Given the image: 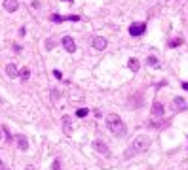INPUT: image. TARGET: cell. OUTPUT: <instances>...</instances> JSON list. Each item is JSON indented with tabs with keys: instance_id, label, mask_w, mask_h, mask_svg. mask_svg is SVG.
Listing matches in <instances>:
<instances>
[{
	"instance_id": "14",
	"label": "cell",
	"mask_w": 188,
	"mask_h": 170,
	"mask_svg": "<svg viewBox=\"0 0 188 170\" xmlns=\"http://www.w3.org/2000/svg\"><path fill=\"white\" fill-rule=\"evenodd\" d=\"M93 148L97 149L99 153H103V155H109V148H106V145L103 144V142H95V144H93Z\"/></svg>"
},
{
	"instance_id": "5",
	"label": "cell",
	"mask_w": 188,
	"mask_h": 170,
	"mask_svg": "<svg viewBox=\"0 0 188 170\" xmlns=\"http://www.w3.org/2000/svg\"><path fill=\"white\" fill-rule=\"evenodd\" d=\"M61 125H63V132H65L67 136L72 134V117L70 115H63L61 117Z\"/></svg>"
},
{
	"instance_id": "18",
	"label": "cell",
	"mask_w": 188,
	"mask_h": 170,
	"mask_svg": "<svg viewBox=\"0 0 188 170\" xmlns=\"http://www.w3.org/2000/svg\"><path fill=\"white\" fill-rule=\"evenodd\" d=\"M53 170H61V159H55L53 161V166H51Z\"/></svg>"
},
{
	"instance_id": "24",
	"label": "cell",
	"mask_w": 188,
	"mask_h": 170,
	"mask_svg": "<svg viewBox=\"0 0 188 170\" xmlns=\"http://www.w3.org/2000/svg\"><path fill=\"white\" fill-rule=\"evenodd\" d=\"M0 170H10V168H8V164H4V163H0Z\"/></svg>"
},
{
	"instance_id": "6",
	"label": "cell",
	"mask_w": 188,
	"mask_h": 170,
	"mask_svg": "<svg viewBox=\"0 0 188 170\" xmlns=\"http://www.w3.org/2000/svg\"><path fill=\"white\" fill-rule=\"evenodd\" d=\"M61 44H63V47L67 49V53H74V51H76V42L70 38V36H65V38L61 40Z\"/></svg>"
},
{
	"instance_id": "19",
	"label": "cell",
	"mask_w": 188,
	"mask_h": 170,
	"mask_svg": "<svg viewBox=\"0 0 188 170\" xmlns=\"http://www.w3.org/2000/svg\"><path fill=\"white\" fill-rule=\"evenodd\" d=\"M146 63H148L150 66H152V64H156V63H158V60H156V57H148V60H146Z\"/></svg>"
},
{
	"instance_id": "10",
	"label": "cell",
	"mask_w": 188,
	"mask_h": 170,
	"mask_svg": "<svg viewBox=\"0 0 188 170\" xmlns=\"http://www.w3.org/2000/svg\"><path fill=\"white\" fill-rule=\"evenodd\" d=\"M150 113H152V117H162V115H163V106H162V102H152Z\"/></svg>"
},
{
	"instance_id": "15",
	"label": "cell",
	"mask_w": 188,
	"mask_h": 170,
	"mask_svg": "<svg viewBox=\"0 0 188 170\" xmlns=\"http://www.w3.org/2000/svg\"><path fill=\"white\" fill-rule=\"evenodd\" d=\"M181 44H182L181 38H173L171 42H167V47H177V46H181Z\"/></svg>"
},
{
	"instance_id": "22",
	"label": "cell",
	"mask_w": 188,
	"mask_h": 170,
	"mask_svg": "<svg viewBox=\"0 0 188 170\" xmlns=\"http://www.w3.org/2000/svg\"><path fill=\"white\" fill-rule=\"evenodd\" d=\"M4 142V127H0V144Z\"/></svg>"
},
{
	"instance_id": "12",
	"label": "cell",
	"mask_w": 188,
	"mask_h": 170,
	"mask_svg": "<svg viewBox=\"0 0 188 170\" xmlns=\"http://www.w3.org/2000/svg\"><path fill=\"white\" fill-rule=\"evenodd\" d=\"M127 66H129L131 72H137L139 68H141V63H139V59H135V57H131L129 63H127Z\"/></svg>"
},
{
	"instance_id": "17",
	"label": "cell",
	"mask_w": 188,
	"mask_h": 170,
	"mask_svg": "<svg viewBox=\"0 0 188 170\" xmlns=\"http://www.w3.org/2000/svg\"><path fill=\"white\" fill-rule=\"evenodd\" d=\"M19 74H21V78H23V79H29V78H31V68H23Z\"/></svg>"
},
{
	"instance_id": "13",
	"label": "cell",
	"mask_w": 188,
	"mask_h": 170,
	"mask_svg": "<svg viewBox=\"0 0 188 170\" xmlns=\"http://www.w3.org/2000/svg\"><path fill=\"white\" fill-rule=\"evenodd\" d=\"M6 74L10 76V78H15V76H19V68L15 66V64H8V66H6Z\"/></svg>"
},
{
	"instance_id": "16",
	"label": "cell",
	"mask_w": 188,
	"mask_h": 170,
	"mask_svg": "<svg viewBox=\"0 0 188 170\" xmlns=\"http://www.w3.org/2000/svg\"><path fill=\"white\" fill-rule=\"evenodd\" d=\"M87 113H89L87 108H80V110H76V117H80V119H82V117H86Z\"/></svg>"
},
{
	"instance_id": "21",
	"label": "cell",
	"mask_w": 188,
	"mask_h": 170,
	"mask_svg": "<svg viewBox=\"0 0 188 170\" xmlns=\"http://www.w3.org/2000/svg\"><path fill=\"white\" fill-rule=\"evenodd\" d=\"M53 46H55V42H53V40H50V42L46 44V47H48V49H51V47H53Z\"/></svg>"
},
{
	"instance_id": "20",
	"label": "cell",
	"mask_w": 188,
	"mask_h": 170,
	"mask_svg": "<svg viewBox=\"0 0 188 170\" xmlns=\"http://www.w3.org/2000/svg\"><path fill=\"white\" fill-rule=\"evenodd\" d=\"M53 76H55V78H57V79H61V78H63V74H61V72H59V70H53Z\"/></svg>"
},
{
	"instance_id": "4",
	"label": "cell",
	"mask_w": 188,
	"mask_h": 170,
	"mask_svg": "<svg viewBox=\"0 0 188 170\" xmlns=\"http://www.w3.org/2000/svg\"><path fill=\"white\" fill-rule=\"evenodd\" d=\"M145 30H146V23H133V25H129L131 36H141V34H145Z\"/></svg>"
},
{
	"instance_id": "8",
	"label": "cell",
	"mask_w": 188,
	"mask_h": 170,
	"mask_svg": "<svg viewBox=\"0 0 188 170\" xmlns=\"http://www.w3.org/2000/svg\"><path fill=\"white\" fill-rule=\"evenodd\" d=\"M91 46H93L95 49L103 51V49L106 47V40L103 38V36H93V38H91Z\"/></svg>"
},
{
	"instance_id": "2",
	"label": "cell",
	"mask_w": 188,
	"mask_h": 170,
	"mask_svg": "<svg viewBox=\"0 0 188 170\" xmlns=\"http://www.w3.org/2000/svg\"><path fill=\"white\" fill-rule=\"evenodd\" d=\"M106 129L116 136V138H123L127 134V127L122 121V117L116 115V113H109L106 115Z\"/></svg>"
},
{
	"instance_id": "7",
	"label": "cell",
	"mask_w": 188,
	"mask_h": 170,
	"mask_svg": "<svg viewBox=\"0 0 188 170\" xmlns=\"http://www.w3.org/2000/svg\"><path fill=\"white\" fill-rule=\"evenodd\" d=\"M173 110H175V112H184V110H188V104L184 102V98L175 96V98H173Z\"/></svg>"
},
{
	"instance_id": "25",
	"label": "cell",
	"mask_w": 188,
	"mask_h": 170,
	"mask_svg": "<svg viewBox=\"0 0 188 170\" xmlns=\"http://www.w3.org/2000/svg\"><path fill=\"white\" fill-rule=\"evenodd\" d=\"M25 170H34V166H27V168H25Z\"/></svg>"
},
{
	"instance_id": "3",
	"label": "cell",
	"mask_w": 188,
	"mask_h": 170,
	"mask_svg": "<svg viewBox=\"0 0 188 170\" xmlns=\"http://www.w3.org/2000/svg\"><path fill=\"white\" fill-rule=\"evenodd\" d=\"M50 19H51L53 23H63V21H72V23H76V21H80V15H57V13H53Z\"/></svg>"
},
{
	"instance_id": "11",
	"label": "cell",
	"mask_w": 188,
	"mask_h": 170,
	"mask_svg": "<svg viewBox=\"0 0 188 170\" xmlns=\"http://www.w3.org/2000/svg\"><path fill=\"white\" fill-rule=\"evenodd\" d=\"M17 8H19L17 0H4V10L6 11H15Z\"/></svg>"
},
{
	"instance_id": "26",
	"label": "cell",
	"mask_w": 188,
	"mask_h": 170,
	"mask_svg": "<svg viewBox=\"0 0 188 170\" xmlns=\"http://www.w3.org/2000/svg\"><path fill=\"white\" fill-rule=\"evenodd\" d=\"M67 2H72V0H67Z\"/></svg>"
},
{
	"instance_id": "1",
	"label": "cell",
	"mask_w": 188,
	"mask_h": 170,
	"mask_svg": "<svg viewBox=\"0 0 188 170\" xmlns=\"http://www.w3.org/2000/svg\"><path fill=\"white\" fill-rule=\"evenodd\" d=\"M150 138L146 134H139V136H135L133 142L129 144V148H127V151L123 153V157L126 159H131V157H135V155H141V153H145V151H148V148H150Z\"/></svg>"
},
{
	"instance_id": "9",
	"label": "cell",
	"mask_w": 188,
	"mask_h": 170,
	"mask_svg": "<svg viewBox=\"0 0 188 170\" xmlns=\"http://www.w3.org/2000/svg\"><path fill=\"white\" fill-rule=\"evenodd\" d=\"M15 145H17L21 151H27V149H29V140H27V136L17 134L15 136Z\"/></svg>"
},
{
	"instance_id": "23",
	"label": "cell",
	"mask_w": 188,
	"mask_h": 170,
	"mask_svg": "<svg viewBox=\"0 0 188 170\" xmlns=\"http://www.w3.org/2000/svg\"><path fill=\"white\" fill-rule=\"evenodd\" d=\"M57 96H59V95H57V91H51V98L57 100Z\"/></svg>"
}]
</instances>
